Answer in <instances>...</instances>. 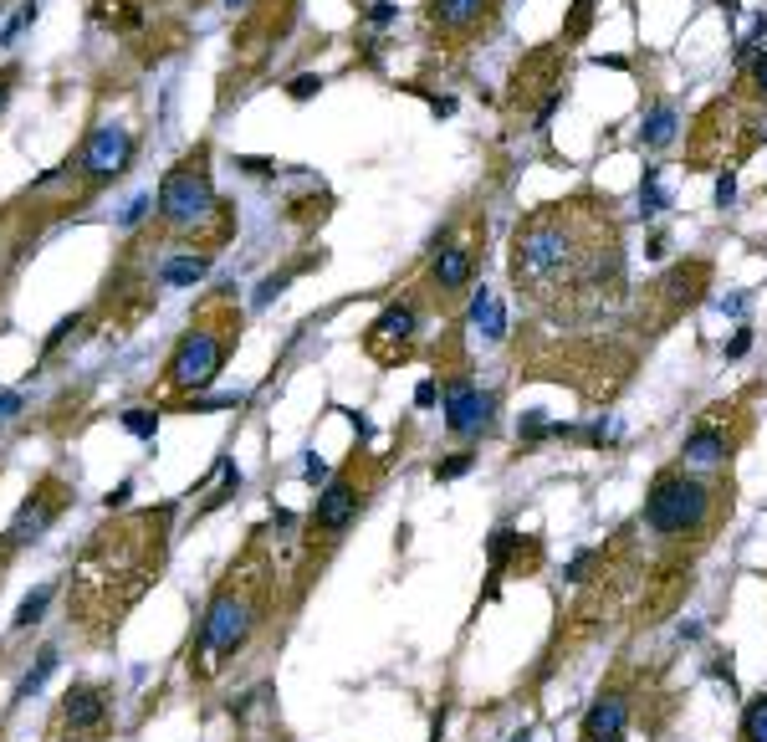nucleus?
I'll return each instance as SVG.
<instances>
[{"label": "nucleus", "instance_id": "f257e3e1", "mask_svg": "<svg viewBox=\"0 0 767 742\" xmlns=\"http://www.w3.org/2000/svg\"><path fill=\"white\" fill-rule=\"evenodd\" d=\"M512 287L522 308L558 328L599 323L624 302V226L614 200L563 195L532 205L512 231Z\"/></svg>", "mask_w": 767, "mask_h": 742}, {"label": "nucleus", "instance_id": "f03ea898", "mask_svg": "<svg viewBox=\"0 0 767 742\" xmlns=\"http://www.w3.org/2000/svg\"><path fill=\"white\" fill-rule=\"evenodd\" d=\"M272 599H277V569L261 548H246L225 579L215 584L205 615H200V635L190 645V671L215 676L220 666H231L241 650L256 640V630L272 620Z\"/></svg>", "mask_w": 767, "mask_h": 742}, {"label": "nucleus", "instance_id": "7ed1b4c3", "mask_svg": "<svg viewBox=\"0 0 767 742\" xmlns=\"http://www.w3.org/2000/svg\"><path fill=\"white\" fill-rule=\"evenodd\" d=\"M732 517V487L716 482V476H701L691 466H665L650 492H645V512L640 522L660 538V543H675V548H706L721 522Z\"/></svg>", "mask_w": 767, "mask_h": 742}, {"label": "nucleus", "instance_id": "20e7f679", "mask_svg": "<svg viewBox=\"0 0 767 742\" xmlns=\"http://www.w3.org/2000/svg\"><path fill=\"white\" fill-rule=\"evenodd\" d=\"M379 482H384V466L374 456H353L338 476H328V487L318 492V502H312V512H307V553L338 548L343 533L369 512Z\"/></svg>", "mask_w": 767, "mask_h": 742}, {"label": "nucleus", "instance_id": "39448f33", "mask_svg": "<svg viewBox=\"0 0 767 742\" xmlns=\"http://www.w3.org/2000/svg\"><path fill=\"white\" fill-rule=\"evenodd\" d=\"M236 333H241V313H220V323H195L174 343V354L164 364V384L174 395H200V389H210L225 354L236 348Z\"/></svg>", "mask_w": 767, "mask_h": 742}, {"label": "nucleus", "instance_id": "423d86ee", "mask_svg": "<svg viewBox=\"0 0 767 742\" xmlns=\"http://www.w3.org/2000/svg\"><path fill=\"white\" fill-rule=\"evenodd\" d=\"M159 215H164V226L179 231V236H200L210 221H231L225 205L215 200L210 169H205V149H195L190 159H179L164 174V185H159Z\"/></svg>", "mask_w": 767, "mask_h": 742}, {"label": "nucleus", "instance_id": "0eeeda50", "mask_svg": "<svg viewBox=\"0 0 767 742\" xmlns=\"http://www.w3.org/2000/svg\"><path fill=\"white\" fill-rule=\"evenodd\" d=\"M752 435L747 400H716L696 415V425L681 441V466H727Z\"/></svg>", "mask_w": 767, "mask_h": 742}, {"label": "nucleus", "instance_id": "6e6552de", "mask_svg": "<svg viewBox=\"0 0 767 742\" xmlns=\"http://www.w3.org/2000/svg\"><path fill=\"white\" fill-rule=\"evenodd\" d=\"M420 318H425V302H420L415 292L394 297L389 308H384V313L369 323V333H364V348H369V359H374V364H384V369L404 364V359L415 354Z\"/></svg>", "mask_w": 767, "mask_h": 742}, {"label": "nucleus", "instance_id": "1a4fd4ad", "mask_svg": "<svg viewBox=\"0 0 767 742\" xmlns=\"http://www.w3.org/2000/svg\"><path fill=\"white\" fill-rule=\"evenodd\" d=\"M440 400H445V430L456 435V441H471V435H481L491 425V395H481V384L471 379L466 359L445 364L440 369Z\"/></svg>", "mask_w": 767, "mask_h": 742}, {"label": "nucleus", "instance_id": "9d476101", "mask_svg": "<svg viewBox=\"0 0 767 742\" xmlns=\"http://www.w3.org/2000/svg\"><path fill=\"white\" fill-rule=\"evenodd\" d=\"M502 0H425V26L440 41H471L496 26Z\"/></svg>", "mask_w": 767, "mask_h": 742}, {"label": "nucleus", "instance_id": "9b49d317", "mask_svg": "<svg viewBox=\"0 0 767 742\" xmlns=\"http://www.w3.org/2000/svg\"><path fill=\"white\" fill-rule=\"evenodd\" d=\"M629 717H635V681L614 676L583 712V742H624Z\"/></svg>", "mask_w": 767, "mask_h": 742}, {"label": "nucleus", "instance_id": "f8f14e48", "mask_svg": "<svg viewBox=\"0 0 767 742\" xmlns=\"http://www.w3.org/2000/svg\"><path fill=\"white\" fill-rule=\"evenodd\" d=\"M128 159H133V134H128L123 123L93 128V134H87V144H82V174H87L93 185L118 180V174L128 169Z\"/></svg>", "mask_w": 767, "mask_h": 742}, {"label": "nucleus", "instance_id": "ddd939ff", "mask_svg": "<svg viewBox=\"0 0 767 742\" xmlns=\"http://www.w3.org/2000/svg\"><path fill=\"white\" fill-rule=\"evenodd\" d=\"M67 497H72V492L57 482V476H47V482L36 487V497H26V502H21V512H16V522H11V533H6V543H11V548L36 543V538H41V533H47L52 522L62 517Z\"/></svg>", "mask_w": 767, "mask_h": 742}, {"label": "nucleus", "instance_id": "4468645a", "mask_svg": "<svg viewBox=\"0 0 767 742\" xmlns=\"http://www.w3.org/2000/svg\"><path fill=\"white\" fill-rule=\"evenodd\" d=\"M706 282H711V267H706V261H681V267H670V272L650 287V297L660 302V323H675L686 308H696L701 292H706Z\"/></svg>", "mask_w": 767, "mask_h": 742}, {"label": "nucleus", "instance_id": "2eb2a0df", "mask_svg": "<svg viewBox=\"0 0 767 742\" xmlns=\"http://www.w3.org/2000/svg\"><path fill=\"white\" fill-rule=\"evenodd\" d=\"M476 282V251L471 246H440L435 261H430V287H435V302H461Z\"/></svg>", "mask_w": 767, "mask_h": 742}, {"label": "nucleus", "instance_id": "dca6fc26", "mask_svg": "<svg viewBox=\"0 0 767 742\" xmlns=\"http://www.w3.org/2000/svg\"><path fill=\"white\" fill-rule=\"evenodd\" d=\"M57 727H72V737H87V732H103L108 727V691L93 686V681H77L62 707H57Z\"/></svg>", "mask_w": 767, "mask_h": 742}, {"label": "nucleus", "instance_id": "f3484780", "mask_svg": "<svg viewBox=\"0 0 767 742\" xmlns=\"http://www.w3.org/2000/svg\"><path fill=\"white\" fill-rule=\"evenodd\" d=\"M205 272H210V256H195V251H185V256H164V267H159V282H164V287H195Z\"/></svg>", "mask_w": 767, "mask_h": 742}, {"label": "nucleus", "instance_id": "a211bd4d", "mask_svg": "<svg viewBox=\"0 0 767 742\" xmlns=\"http://www.w3.org/2000/svg\"><path fill=\"white\" fill-rule=\"evenodd\" d=\"M640 144L645 149H670L675 144V108L670 103H650L645 128H640Z\"/></svg>", "mask_w": 767, "mask_h": 742}, {"label": "nucleus", "instance_id": "6ab92c4d", "mask_svg": "<svg viewBox=\"0 0 767 742\" xmlns=\"http://www.w3.org/2000/svg\"><path fill=\"white\" fill-rule=\"evenodd\" d=\"M471 318H476V328L486 333V338H502L507 333V318H502V302H496V292H476L471 297Z\"/></svg>", "mask_w": 767, "mask_h": 742}, {"label": "nucleus", "instance_id": "aec40b11", "mask_svg": "<svg viewBox=\"0 0 767 742\" xmlns=\"http://www.w3.org/2000/svg\"><path fill=\"white\" fill-rule=\"evenodd\" d=\"M522 553V533H512V528H496L491 533V579H502L507 569H512V558Z\"/></svg>", "mask_w": 767, "mask_h": 742}, {"label": "nucleus", "instance_id": "412c9836", "mask_svg": "<svg viewBox=\"0 0 767 742\" xmlns=\"http://www.w3.org/2000/svg\"><path fill=\"white\" fill-rule=\"evenodd\" d=\"M737 742H767V691H762V696H752V702L742 707Z\"/></svg>", "mask_w": 767, "mask_h": 742}, {"label": "nucleus", "instance_id": "4be33fe9", "mask_svg": "<svg viewBox=\"0 0 767 742\" xmlns=\"http://www.w3.org/2000/svg\"><path fill=\"white\" fill-rule=\"evenodd\" d=\"M737 98L767 108V52H757V57L747 62V72H742V93H737Z\"/></svg>", "mask_w": 767, "mask_h": 742}, {"label": "nucleus", "instance_id": "5701e85b", "mask_svg": "<svg viewBox=\"0 0 767 742\" xmlns=\"http://www.w3.org/2000/svg\"><path fill=\"white\" fill-rule=\"evenodd\" d=\"M52 594H57V584H41L36 594H26V599H21V609H16V630H31V625H41V615H47Z\"/></svg>", "mask_w": 767, "mask_h": 742}, {"label": "nucleus", "instance_id": "b1692460", "mask_svg": "<svg viewBox=\"0 0 767 742\" xmlns=\"http://www.w3.org/2000/svg\"><path fill=\"white\" fill-rule=\"evenodd\" d=\"M57 671V650L47 645V650H41V656H36V666L26 671V681H21V696H36L41 686H47V676Z\"/></svg>", "mask_w": 767, "mask_h": 742}, {"label": "nucleus", "instance_id": "393cba45", "mask_svg": "<svg viewBox=\"0 0 767 742\" xmlns=\"http://www.w3.org/2000/svg\"><path fill=\"white\" fill-rule=\"evenodd\" d=\"M594 6H599V0H573V11H568V21H563V41H578L583 31H589Z\"/></svg>", "mask_w": 767, "mask_h": 742}, {"label": "nucleus", "instance_id": "a878e982", "mask_svg": "<svg viewBox=\"0 0 767 742\" xmlns=\"http://www.w3.org/2000/svg\"><path fill=\"white\" fill-rule=\"evenodd\" d=\"M471 466H476V451H456L450 461H440V466H435V482H456V476H466Z\"/></svg>", "mask_w": 767, "mask_h": 742}, {"label": "nucleus", "instance_id": "bb28decb", "mask_svg": "<svg viewBox=\"0 0 767 742\" xmlns=\"http://www.w3.org/2000/svg\"><path fill=\"white\" fill-rule=\"evenodd\" d=\"M123 425H128L133 435H144V441H154V430H159V415H154V410H128V415H123Z\"/></svg>", "mask_w": 767, "mask_h": 742}, {"label": "nucleus", "instance_id": "cd10ccee", "mask_svg": "<svg viewBox=\"0 0 767 742\" xmlns=\"http://www.w3.org/2000/svg\"><path fill=\"white\" fill-rule=\"evenodd\" d=\"M640 205H645V215H655V210L665 205V195H660V185H655V169H645V185H640Z\"/></svg>", "mask_w": 767, "mask_h": 742}, {"label": "nucleus", "instance_id": "c85d7f7f", "mask_svg": "<svg viewBox=\"0 0 767 742\" xmlns=\"http://www.w3.org/2000/svg\"><path fill=\"white\" fill-rule=\"evenodd\" d=\"M241 487V471H231V466H225V487L215 492V497H205V507L200 512H210V507H220V502H231V492Z\"/></svg>", "mask_w": 767, "mask_h": 742}, {"label": "nucleus", "instance_id": "c756f323", "mask_svg": "<svg viewBox=\"0 0 767 742\" xmlns=\"http://www.w3.org/2000/svg\"><path fill=\"white\" fill-rule=\"evenodd\" d=\"M318 87H323V77H312V72H302V77H292V87H287V93H292L297 103H307L312 93H318Z\"/></svg>", "mask_w": 767, "mask_h": 742}, {"label": "nucleus", "instance_id": "7c9ffc66", "mask_svg": "<svg viewBox=\"0 0 767 742\" xmlns=\"http://www.w3.org/2000/svg\"><path fill=\"white\" fill-rule=\"evenodd\" d=\"M435 400H440V379H425V384L415 389V405H420V410H430Z\"/></svg>", "mask_w": 767, "mask_h": 742}, {"label": "nucleus", "instance_id": "2f4dec72", "mask_svg": "<svg viewBox=\"0 0 767 742\" xmlns=\"http://www.w3.org/2000/svg\"><path fill=\"white\" fill-rule=\"evenodd\" d=\"M149 205H154V200H149V195H139V200H133V205L123 210V226H139L144 215H149Z\"/></svg>", "mask_w": 767, "mask_h": 742}, {"label": "nucleus", "instance_id": "473e14b6", "mask_svg": "<svg viewBox=\"0 0 767 742\" xmlns=\"http://www.w3.org/2000/svg\"><path fill=\"white\" fill-rule=\"evenodd\" d=\"M282 287H287V272H282V277H266V282H261V292H256V302L266 308V302H272V297H277Z\"/></svg>", "mask_w": 767, "mask_h": 742}, {"label": "nucleus", "instance_id": "72a5a7b5", "mask_svg": "<svg viewBox=\"0 0 767 742\" xmlns=\"http://www.w3.org/2000/svg\"><path fill=\"white\" fill-rule=\"evenodd\" d=\"M732 195H737V180H732V169H727V174H721V185H716V205L727 210V205H732Z\"/></svg>", "mask_w": 767, "mask_h": 742}, {"label": "nucleus", "instance_id": "f704fd0d", "mask_svg": "<svg viewBox=\"0 0 767 742\" xmlns=\"http://www.w3.org/2000/svg\"><path fill=\"white\" fill-rule=\"evenodd\" d=\"M369 21H374V26H389V21H394V6H389V0H374V6H369Z\"/></svg>", "mask_w": 767, "mask_h": 742}, {"label": "nucleus", "instance_id": "c9c22d12", "mask_svg": "<svg viewBox=\"0 0 767 742\" xmlns=\"http://www.w3.org/2000/svg\"><path fill=\"white\" fill-rule=\"evenodd\" d=\"M747 348H752V333L742 328V333H737V338L727 343V359H742V354H747Z\"/></svg>", "mask_w": 767, "mask_h": 742}, {"label": "nucleus", "instance_id": "e433bc0d", "mask_svg": "<svg viewBox=\"0 0 767 742\" xmlns=\"http://www.w3.org/2000/svg\"><path fill=\"white\" fill-rule=\"evenodd\" d=\"M21 415V395H0V420H11Z\"/></svg>", "mask_w": 767, "mask_h": 742}, {"label": "nucleus", "instance_id": "4c0bfd02", "mask_svg": "<svg viewBox=\"0 0 767 742\" xmlns=\"http://www.w3.org/2000/svg\"><path fill=\"white\" fill-rule=\"evenodd\" d=\"M11 77H16L11 67H6V72H0V103H6V82H11Z\"/></svg>", "mask_w": 767, "mask_h": 742}, {"label": "nucleus", "instance_id": "58836bf2", "mask_svg": "<svg viewBox=\"0 0 767 742\" xmlns=\"http://www.w3.org/2000/svg\"><path fill=\"white\" fill-rule=\"evenodd\" d=\"M512 742H532V737H527V732H517V737H512Z\"/></svg>", "mask_w": 767, "mask_h": 742}]
</instances>
